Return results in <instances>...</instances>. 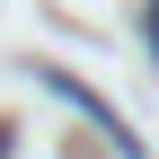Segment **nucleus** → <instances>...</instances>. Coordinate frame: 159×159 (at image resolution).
<instances>
[{"label": "nucleus", "mask_w": 159, "mask_h": 159, "mask_svg": "<svg viewBox=\"0 0 159 159\" xmlns=\"http://www.w3.org/2000/svg\"><path fill=\"white\" fill-rule=\"evenodd\" d=\"M150 53H159V0H150Z\"/></svg>", "instance_id": "obj_1"}, {"label": "nucleus", "mask_w": 159, "mask_h": 159, "mask_svg": "<svg viewBox=\"0 0 159 159\" xmlns=\"http://www.w3.org/2000/svg\"><path fill=\"white\" fill-rule=\"evenodd\" d=\"M0 159H9V124H0Z\"/></svg>", "instance_id": "obj_2"}]
</instances>
